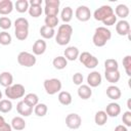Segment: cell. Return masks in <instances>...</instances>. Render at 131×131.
Returning a JSON list of instances; mask_svg holds the SVG:
<instances>
[{
    "mask_svg": "<svg viewBox=\"0 0 131 131\" xmlns=\"http://www.w3.org/2000/svg\"><path fill=\"white\" fill-rule=\"evenodd\" d=\"M72 34H73L72 26H70L68 24H63V25L59 26L58 30H57V34L55 36V42L60 46L67 45L71 41Z\"/></svg>",
    "mask_w": 131,
    "mask_h": 131,
    "instance_id": "6da1fadb",
    "label": "cell"
},
{
    "mask_svg": "<svg viewBox=\"0 0 131 131\" xmlns=\"http://www.w3.org/2000/svg\"><path fill=\"white\" fill-rule=\"evenodd\" d=\"M112 38V33L105 27H98L95 29L92 41L93 44L97 47H102L106 44V42Z\"/></svg>",
    "mask_w": 131,
    "mask_h": 131,
    "instance_id": "7a4b0ae2",
    "label": "cell"
},
{
    "mask_svg": "<svg viewBox=\"0 0 131 131\" xmlns=\"http://www.w3.org/2000/svg\"><path fill=\"white\" fill-rule=\"evenodd\" d=\"M14 34L17 40L24 41L29 36V21L25 17H18L14 21Z\"/></svg>",
    "mask_w": 131,
    "mask_h": 131,
    "instance_id": "3957f363",
    "label": "cell"
},
{
    "mask_svg": "<svg viewBox=\"0 0 131 131\" xmlns=\"http://www.w3.org/2000/svg\"><path fill=\"white\" fill-rule=\"evenodd\" d=\"M5 95L9 99L21 98L25 95V87L21 84H14L5 89Z\"/></svg>",
    "mask_w": 131,
    "mask_h": 131,
    "instance_id": "277c9868",
    "label": "cell"
},
{
    "mask_svg": "<svg viewBox=\"0 0 131 131\" xmlns=\"http://www.w3.org/2000/svg\"><path fill=\"white\" fill-rule=\"evenodd\" d=\"M44 89H45L47 94L53 95V94H55L57 92H60V90H61V82H60V80H58L56 78L46 79L44 81Z\"/></svg>",
    "mask_w": 131,
    "mask_h": 131,
    "instance_id": "5b68a950",
    "label": "cell"
},
{
    "mask_svg": "<svg viewBox=\"0 0 131 131\" xmlns=\"http://www.w3.org/2000/svg\"><path fill=\"white\" fill-rule=\"evenodd\" d=\"M36 61H37L36 56L30 52L21 51L17 55V62L25 68H31V67L35 66Z\"/></svg>",
    "mask_w": 131,
    "mask_h": 131,
    "instance_id": "8992f818",
    "label": "cell"
},
{
    "mask_svg": "<svg viewBox=\"0 0 131 131\" xmlns=\"http://www.w3.org/2000/svg\"><path fill=\"white\" fill-rule=\"evenodd\" d=\"M79 60L87 69H94V68H96L98 66V59L94 55H92L91 53H89L87 51L82 52L79 55Z\"/></svg>",
    "mask_w": 131,
    "mask_h": 131,
    "instance_id": "52a82bcc",
    "label": "cell"
},
{
    "mask_svg": "<svg viewBox=\"0 0 131 131\" xmlns=\"http://www.w3.org/2000/svg\"><path fill=\"white\" fill-rule=\"evenodd\" d=\"M59 4H60L59 0H45L44 12L46 16H57Z\"/></svg>",
    "mask_w": 131,
    "mask_h": 131,
    "instance_id": "ba28073f",
    "label": "cell"
},
{
    "mask_svg": "<svg viewBox=\"0 0 131 131\" xmlns=\"http://www.w3.org/2000/svg\"><path fill=\"white\" fill-rule=\"evenodd\" d=\"M114 13V9L110 6V5H102L99 8H97L94 13H93V17L98 20V21H102L103 19H105L108 15Z\"/></svg>",
    "mask_w": 131,
    "mask_h": 131,
    "instance_id": "9c48e42d",
    "label": "cell"
},
{
    "mask_svg": "<svg viewBox=\"0 0 131 131\" xmlns=\"http://www.w3.org/2000/svg\"><path fill=\"white\" fill-rule=\"evenodd\" d=\"M82 124V118L78 114H69L66 118V125L70 129H78Z\"/></svg>",
    "mask_w": 131,
    "mask_h": 131,
    "instance_id": "30bf717a",
    "label": "cell"
},
{
    "mask_svg": "<svg viewBox=\"0 0 131 131\" xmlns=\"http://www.w3.org/2000/svg\"><path fill=\"white\" fill-rule=\"evenodd\" d=\"M75 15L77 17V19H79L80 21H87L90 19L91 17V11L90 9L85 6V5H80L78 6V8L76 9Z\"/></svg>",
    "mask_w": 131,
    "mask_h": 131,
    "instance_id": "8fae6325",
    "label": "cell"
},
{
    "mask_svg": "<svg viewBox=\"0 0 131 131\" xmlns=\"http://www.w3.org/2000/svg\"><path fill=\"white\" fill-rule=\"evenodd\" d=\"M101 75L96 72V71H93L91 72L88 76H87V83H88V86L89 87H97L101 84Z\"/></svg>",
    "mask_w": 131,
    "mask_h": 131,
    "instance_id": "7c38bea8",
    "label": "cell"
},
{
    "mask_svg": "<svg viewBox=\"0 0 131 131\" xmlns=\"http://www.w3.org/2000/svg\"><path fill=\"white\" fill-rule=\"evenodd\" d=\"M116 31L120 36H126L130 33V25L127 20L121 19L116 25Z\"/></svg>",
    "mask_w": 131,
    "mask_h": 131,
    "instance_id": "4fadbf2b",
    "label": "cell"
},
{
    "mask_svg": "<svg viewBox=\"0 0 131 131\" xmlns=\"http://www.w3.org/2000/svg\"><path fill=\"white\" fill-rule=\"evenodd\" d=\"M16 111H17V113L20 116H23V117H29L33 113V107L30 106L29 104H27L24 100H21V101H19L16 104Z\"/></svg>",
    "mask_w": 131,
    "mask_h": 131,
    "instance_id": "5bb4252c",
    "label": "cell"
},
{
    "mask_svg": "<svg viewBox=\"0 0 131 131\" xmlns=\"http://www.w3.org/2000/svg\"><path fill=\"white\" fill-rule=\"evenodd\" d=\"M46 42L43 39H38L35 41V43L33 44V53L34 55H41L45 52L46 50Z\"/></svg>",
    "mask_w": 131,
    "mask_h": 131,
    "instance_id": "9a60e30c",
    "label": "cell"
},
{
    "mask_svg": "<svg viewBox=\"0 0 131 131\" xmlns=\"http://www.w3.org/2000/svg\"><path fill=\"white\" fill-rule=\"evenodd\" d=\"M105 113L107 115V117H112V118H116L120 115L121 113V106L116 103V102H111L106 105L105 108Z\"/></svg>",
    "mask_w": 131,
    "mask_h": 131,
    "instance_id": "2e32d148",
    "label": "cell"
},
{
    "mask_svg": "<svg viewBox=\"0 0 131 131\" xmlns=\"http://www.w3.org/2000/svg\"><path fill=\"white\" fill-rule=\"evenodd\" d=\"M63 54H64V57H66L67 60H72V61L76 60L80 55L79 49L75 46H69L68 48H66Z\"/></svg>",
    "mask_w": 131,
    "mask_h": 131,
    "instance_id": "e0dca14e",
    "label": "cell"
},
{
    "mask_svg": "<svg viewBox=\"0 0 131 131\" xmlns=\"http://www.w3.org/2000/svg\"><path fill=\"white\" fill-rule=\"evenodd\" d=\"M13 10V3L10 0H0V14L7 15Z\"/></svg>",
    "mask_w": 131,
    "mask_h": 131,
    "instance_id": "ac0fdd59",
    "label": "cell"
},
{
    "mask_svg": "<svg viewBox=\"0 0 131 131\" xmlns=\"http://www.w3.org/2000/svg\"><path fill=\"white\" fill-rule=\"evenodd\" d=\"M106 95L108 98L111 99H114V100H117L121 97L122 93H121V90L119 87L115 86V85H111L106 88Z\"/></svg>",
    "mask_w": 131,
    "mask_h": 131,
    "instance_id": "d6986e66",
    "label": "cell"
},
{
    "mask_svg": "<svg viewBox=\"0 0 131 131\" xmlns=\"http://www.w3.org/2000/svg\"><path fill=\"white\" fill-rule=\"evenodd\" d=\"M78 95L82 99H88L92 95V90L91 87L88 85H80L78 88Z\"/></svg>",
    "mask_w": 131,
    "mask_h": 131,
    "instance_id": "ffe728a7",
    "label": "cell"
},
{
    "mask_svg": "<svg viewBox=\"0 0 131 131\" xmlns=\"http://www.w3.org/2000/svg\"><path fill=\"white\" fill-rule=\"evenodd\" d=\"M13 82V77L9 72H3L0 74V84L3 87H9L12 85Z\"/></svg>",
    "mask_w": 131,
    "mask_h": 131,
    "instance_id": "44dd1931",
    "label": "cell"
},
{
    "mask_svg": "<svg viewBox=\"0 0 131 131\" xmlns=\"http://www.w3.org/2000/svg\"><path fill=\"white\" fill-rule=\"evenodd\" d=\"M104 77L107 82L115 84L120 80L121 76H120L119 70H117V71H104Z\"/></svg>",
    "mask_w": 131,
    "mask_h": 131,
    "instance_id": "7402d4cb",
    "label": "cell"
},
{
    "mask_svg": "<svg viewBox=\"0 0 131 131\" xmlns=\"http://www.w3.org/2000/svg\"><path fill=\"white\" fill-rule=\"evenodd\" d=\"M11 128L16 131H21L26 128V122L21 117H14L11 121Z\"/></svg>",
    "mask_w": 131,
    "mask_h": 131,
    "instance_id": "603a6c76",
    "label": "cell"
},
{
    "mask_svg": "<svg viewBox=\"0 0 131 131\" xmlns=\"http://www.w3.org/2000/svg\"><path fill=\"white\" fill-rule=\"evenodd\" d=\"M115 12H116V16H119L122 19H124L129 15V8L125 4H119L115 8Z\"/></svg>",
    "mask_w": 131,
    "mask_h": 131,
    "instance_id": "cb8c5ba5",
    "label": "cell"
},
{
    "mask_svg": "<svg viewBox=\"0 0 131 131\" xmlns=\"http://www.w3.org/2000/svg\"><path fill=\"white\" fill-rule=\"evenodd\" d=\"M107 121V115L104 111H98L96 112L94 116V122L98 126H103Z\"/></svg>",
    "mask_w": 131,
    "mask_h": 131,
    "instance_id": "d4e9b609",
    "label": "cell"
},
{
    "mask_svg": "<svg viewBox=\"0 0 131 131\" xmlns=\"http://www.w3.org/2000/svg\"><path fill=\"white\" fill-rule=\"evenodd\" d=\"M52 64L55 69L57 70H63L67 68L68 66V60L66 59L64 56H56L53 60H52Z\"/></svg>",
    "mask_w": 131,
    "mask_h": 131,
    "instance_id": "484cf974",
    "label": "cell"
},
{
    "mask_svg": "<svg viewBox=\"0 0 131 131\" xmlns=\"http://www.w3.org/2000/svg\"><path fill=\"white\" fill-rule=\"evenodd\" d=\"M58 101L62 105H69L72 102V95L68 91H60L58 93Z\"/></svg>",
    "mask_w": 131,
    "mask_h": 131,
    "instance_id": "4316f807",
    "label": "cell"
},
{
    "mask_svg": "<svg viewBox=\"0 0 131 131\" xmlns=\"http://www.w3.org/2000/svg\"><path fill=\"white\" fill-rule=\"evenodd\" d=\"M40 35L44 38V39H51L53 38V36L55 35V31L52 28H49L47 26H42L40 28Z\"/></svg>",
    "mask_w": 131,
    "mask_h": 131,
    "instance_id": "83f0119b",
    "label": "cell"
},
{
    "mask_svg": "<svg viewBox=\"0 0 131 131\" xmlns=\"http://www.w3.org/2000/svg\"><path fill=\"white\" fill-rule=\"evenodd\" d=\"M60 16H61V19L64 24H68L69 21H71L72 17H73V9L70 7V6H66L62 10H61V13H60Z\"/></svg>",
    "mask_w": 131,
    "mask_h": 131,
    "instance_id": "f1b7e54d",
    "label": "cell"
},
{
    "mask_svg": "<svg viewBox=\"0 0 131 131\" xmlns=\"http://www.w3.org/2000/svg\"><path fill=\"white\" fill-rule=\"evenodd\" d=\"M27 104H29L30 106H35V105H37L38 104V101H39V97H38V95L37 94H35V93H28L26 96H25V98L23 99Z\"/></svg>",
    "mask_w": 131,
    "mask_h": 131,
    "instance_id": "f546056e",
    "label": "cell"
},
{
    "mask_svg": "<svg viewBox=\"0 0 131 131\" xmlns=\"http://www.w3.org/2000/svg\"><path fill=\"white\" fill-rule=\"evenodd\" d=\"M14 7H15L16 11L24 13L29 9V2L27 0H17L14 4Z\"/></svg>",
    "mask_w": 131,
    "mask_h": 131,
    "instance_id": "4dcf8cb0",
    "label": "cell"
},
{
    "mask_svg": "<svg viewBox=\"0 0 131 131\" xmlns=\"http://www.w3.org/2000/svg\"><path fill=\"white\" fill-rule=\"evenodd\" d=\"M12 110V102L9 99H1L0 100V112L3 114L9 113Z\"/></svg>",
    "mask_w": 131,
    "mask_h": 131,
    "instance_id": "1f68e13d",
    "label": "cell"
},
{
    "mask_svg": "<svg viewBox=\"0 0 131 131\" xmlns=\"http://www.w3.org/2000/svg\"><path fill=\"white\" fill-rule=\"evenodd\" d=\"M29 14L33 17H39L41 14H42V7L41 5H31L29 6Z\"/></svg>",
    "mask_w": 131,
    "mask_h": 131,
    "instance_id": "d6a6232c",
    "label": "cell"
},
{
    "mask_svg": "<svg viewBox=\"0 0 131 131\" xmlns=\"http://www.w3.org/2000/svg\"><path fill=\"white\" fill-rule=\"evenodd\" d=\"M47 111H48V107L45 103H38L37 105H35V110H34L36 116L38 117H44L47 114Z\"/></svg>",
    "mask_w": 131,
    "mask_h": 131,
    "instance_id": "836d02e7",
    "label": "cell"
},
{
    "mask_svg": "<svg viewBox=\"0 0 131 131\" xmlns=\"http://www.w3.org/2000/svg\"><path fill=\"white\" fill-rule=\"evenodd\" d=\"M119 68L118 61L113 58H108L104 61V69L105 71H117Z\"/></svg>",
    "mask_w": 131,
    "mask_h": 131,
    "instance_id": "e575fe53",
    "label": "cell"
},
{
    "mask_svg": "<svg viewBox=\"0 0 131 131\" xmlns=\"http://www.w3.org/2000/svg\"><path fill=\"white\" fill-rule=\"evenodd\" d=\"M44 23H45V26L54 29L58 25V18L57 16H46L44 19Z\"/></svg>",
    "mask_w": 131,
    "mask_h": 131,
    "instance_id": "d590c367",
    "label": "cell"
},
{
    "mask_svg": "<svg viewBox=\"0 0 131 131\" xmlns=\"http://www.w3.org/2000/svg\"><path fill=\"white\" fill-rule=\"evenodd\" d=\"M11 43V36L9 33L3 31L0 32V44L1 45H9Z\"/></svg>",
    "mask_w": 131,
    "mask_h": 131,
    "instance_id": "8d00e7d4",
    "label": "cell"
},
{
    "mask_svg": "<svg viewBox=\"0 0 131 131\" xmlns=\"http://www.w3.org/2000/svg\"><path fill=\"white\" fill-rule=\"evenodd\" d=\"M123 66L126 71V74L130 77L131 76V56L130 55H126L123 58Z\"/></svg>",
    "mask_w": 131,
    "mask_h": 131,
    "instance_id": "74e56055",
    "label": "cell"
},
{
    "mask_svg": "<svg viewBox=\"0 0 131 131\" xmlns=\"http://www.w3.org/2000/svg\"><path fill=\"white\" fill-rule=\"evenodd\" d=\"M12 23H11V19L7 16H2L0 17V28L3 29V30H7L11 27Z\"/></svg>",
    "mask_w": 131,
    "mask_h": 131,
    "instance_id": "f35d334b",
    "label": "cell"
},
{
    "mask_svg": "<svg viewBox=\"0 0 131 131\" xmlns=\"http://www.w3.org/2000/svg\"><path fill=\"white\" fill-rule=\"evenodd\" d=\"M102 23H103V25H105V26H107V27H110V26H114V25L117 23V16H116V14L113 13V14L108 15L105 19L102 20Z\"/></svg>",
    "mask_w": 131,
    "mask_h": 131,
    "instance_id": "ab89813d",
    "label": "cell"
},
{
    "mask_svg": "<svg viewBox=\"0 0 131 131\" xmlns=\"http://www.w3.org/2000/svg\"><path fill=\"white\" fill-rule=\"evenodd\" d=\"M122 121L124 123L125 126L127 127H130L131 126V112L130 111H127L123 114V117H122Z\"/></svg>",
    "mask_w": 131,
    "mask_h": 131,
    "instance_id": "60d3db41",
    "label": "cell"
},
{
    "mask_svg": "<svg viewBox=\"0 0 131 131\" xmlns=\"http://www.w3.org/2000/svg\"><path fill=\"white\" fill-rule=\"evenodd\" d=\"M73 82L75 85H82V82H83V75L81 73H76L74 74L73 76Z\"/></svg>",
    "mask_w": 131,
    "mask_h": 131,
    "instance_id": "b9f144b4",
    "label": "cell"
},
{
    "mask_svg": "<svg viewBox=\"0 0 131 131\" xmlns=\"http://www.w3.org/2000/svg\"><path fill=\"white\" fill-rule=\"evenodd\" d=\"M12 130V128H11V126L9 125V124H5L4 126H2L1 128H0V131H11Z\"/></svg>",
    "mask_w": 131,
    "mask_h": 131,
    "instance_id": "7bdbcfd3",
    "label": "cell"
},
{
    "mask_svg": "<svg viewBox=\"0 0 131 131\" xmlns=\"http://www.w3.org/2000/svg\"><path fill=\"white\" fill-rule=\"evenodd\" d=\"M114 131H128V130H127L126 126H124V125H118V126L115 128Z\"/></svg>",
    "mask_w": 131,
    "mask_h": 131,
    "instance_id": "ee69618b",
    "label": "cell"
},
{
    "mask_svg": "<svg viewBox=\"0 0 131 131\" xmlns=\"http://www.w3.org/2000/svg\"><path fill=\"white\" fill-rule=\"evenodd\" d=\"M30 4L31 5H41L42 4V0H31Z\"/></svg>",
    "mask_w": 131,
    "mask_h": 131,
    "instance_id": "f6af8a7d",
    "label": "cell"
},
{
    "mask_svg": "<svg viewBox=\"0 0 131 131\" xmlns=\"http://www.w3.org/2000/svg\"><path fill=\"white\" fill-rule=\"evenodd\" d=\"M6 124V122H5V120H4V118L2 117V116H0V128L2 127V126H4Z\"/></svg>",
    "mask_w": 131,
    "mask_h": 131,
    "instance_id": "bcb514c9",
    "label": "cell"
},
{
    "mask_svg": "<svg viewBox=\"0 0 131 131\" xmlns=\"http://www.w3.org/2000/svg\"><path fill=\"white\" fill-rule=\"evenodd\" d=\"M127 105H128V108L130 110V108H131V106H130V99H129V100L127 101Z\"/></svg>",
    "mask_w": 131,
    "mask_h": 131,
    "instance_id": "7dc6e473",
    "label": "cell"
},
{
    "mask_svg": "<svg viewBox=\"0 0 131 131\" xmlns=\"http://www.w3.org/2000/svg\"><path fill=\"white\" fill-rule=\"evenodd\" d=\"M1 98H2V92L0 91V100H1Z\"/></svg>",
    "mask_w": 131,
    "mask_h": 131,
    "instance_id": "c3c4849f",
    "label": "cell"
}]
</instances>
